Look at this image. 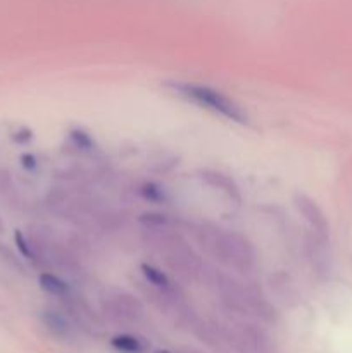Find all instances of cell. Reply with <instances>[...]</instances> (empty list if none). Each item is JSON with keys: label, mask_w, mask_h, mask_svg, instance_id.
Wrapping results in <instances>:
<instances>
[{"label": "cell", "mask_w": 352, "mask_h": 353, "mask_svg": "<svg viewBox=\"0 0 352 353\" xmlns=\"http://www.w3.org/2000/svg\"><path fill=\"white\" fill-rule=\"evenodd\" d=\"M169 90L175 95L182 97L186 102L195 103L216 116L224 117L237 124H248V116L240 103L235 102L228 95L216 88H211L207 85H199V83H186V81H169L166 83Z\"/></svg>", "instance_id": "3957f363"}, {"label": "cell", "mask_w": 352, "mask_h": 353, "mask_svg": "<svg viewBox=\"0 0 352 353\" xmlns=\"http://www.w3.org/2000/svg\"><path fill=\"white\" fill-rule=\"evenodd\" d=\"M140 192H141V195L145 196V199L152 200V202H162V200L166 199L164 192H162L159 186L152 185V183H147V185H144V188H141Z\"/></svg>", "instance_id": "7c38bea8"}, {"label": "cell", "mask_w": 352, "mask_h": 353, "mask_svg": "<svg viewBox=\"0 0 352 353\" xmlns=\"http://www.w3.org/2000/svg\"><path fill=\"white\" fill-rule=\"evenodd\" d=\"M190 230L200 248H204V252L219 264L226 265L240 274H247L254 269L255 250L248 238L242 233L223 230V228L209 223L193 224Z\"/></svg>", "instance_id": "7a4b0ae2"}, {"label": "cell", "mask_w": 352, "mask_h": 353, "mask_svg": "<svg viewBox=\"0 0 352 353\" xmlns=\"http://www.w3.org/2000/svg\"><path fill=\"white\" fill-rule=\"evenodd\" d=\"M102 305L109 316L116 317L119 321H128L133 323L144 316V307H141L140 300L135 299L133 295L126 292H119V290H110L104 295Z\"/></svg>", "instance_id": "5b68a950"}, {"label": "cell", "mask_w": 352, "mask_h": 353, "mask_svg": "<svg viewBox=\"0 0 352 353\" xmlns=\"http://www.w3.org/2000/svg\"><path fill=\"white\" fill-rule=\"evenodd\" d=\"M2 228H3V224H2V221H0V231H2Z\"/></svg>", "instance_id": "5bb4252c"}, {"label": "cell", "mask_w": 352, "mask_h": 353, "mask_svg": "<svg viewBox=\"0 0 352 353\" xmlns=\"http://www.w3.org/2000/svg\"><path fill=\"white\" fill-rule=\"evenodd\" d=\"M141 274H144L145 281L157 292V295L164 300H173L178 296V288H175L173 281L166 272L159 271L154 265H141Z\"/></svg>", "instance_id": "52a82bcc"}, {"label": "cell", "mask_w": 352, "mask_h": 353, "mask_svg": "<svg viewBox=\"0 0 352 353\" xmlns=\"http://www.w3.org/2000/svg\"><path fill=\"white\" fill-rule=\"evenodd\" d=\"M200 178H202L204 183H207L209 186L213 188L221 190L228 199H231L233 202H240L242 196L240 192H238V186L235 185V181L231 178H228L226 174L223 172H217V171H202L200 172Z\"/></svg>", "instance_id": "ba28073f"}, {"label": "cell", "mask_w": 352, "mask_h": 353, "mask_svg": "<svg viewBox=\"0 0 352 353\" xmlns=\"http://www.w3.org/2000/svg\"><path fill=\"white\" fill-rule=\"evenodd\" d=\"M38 281H40L41 290H45V292L54 296H66L69 292L68 283H64L61 278H57L55 274H50V272L41 274Z\"/></svg>", "instance_id": "9c48e42d"}, {"label": "cell", "mask_w": 352, "mask_h": 353, "mask_svg": "<svg viewBox=\"0 0 352 353\" xmlns=\"http://www.w3.org/2000/svg\"><path fill=\"white\" fill-rule=\"evenodd\" d=\"M43 323L48 330L52 331L54 334H68L69 326L66 323V319L62 316H59L57 312H45L43 314Z\"/></svg>", "instance_id": "8fae6325"}, {"label": "cell", "mask_w": 352, "mask_h": 353, "mask_svg": "<svg viewBox=\"0 0 352 353\" xmlns=\"http://www.w3.org/2000/svg\"><path fill=\"white\" fill-rule=\"evenodd\" d=\"M155 353H169V352H166V350H157Z\"/></svg>", "instance_id": "4fadbf2b"}, {"label": "cell", "mask_w": 352, "mask_h": 353, "mask_svg": "<svg viewBox=\"0 0 352 353\" xmlns=\"http://www.w3.org/2000/svg\"><path fill=\"white\" fill-rule=\"evenodd\" d=\"M211 279L214 281L216 292L219 293L223 302L226 303L230 309L242 314H248V316L262 317V319L271 317L273 310L271 307H269V303L266 302L264 296H262L257 290L252 288L251 285H245V283H242L238 278L224 274V272H216V274H213Z\"/></svg>", "instance_id": "277c9868"}, {"label": "cell", "mask_w": 352, "mask_h": 353, "mask_svg": "<svg viewBox=\"0 0 352 353\" xmlns=\"http://www.w3.org/2000/svg\"><path fill=\"white\" fill-rule=\"evenodd\" d=\"M141 224L145 226V245L169 271L182 279H200L206 274L199 255L178 231L173 230L164 216L147 214L141 217Z\"/></svg>", "instance_id": "6da1fadb"}, {"label": "cell", "mask_w": 352, "mask_h": 353, "mask_svg": "<svg viewBox=\"0 0 352 353\" xmlns=\"http://www.w3.org/2000/svg\"><path fill=\"white\" fill-rule=\"evenodd\" d=\"M113 347L116 350L123 353H141L144 352V345L138 338L130 336V334H119V336L113 338Z\"/></svg>", "instance_id": "30bf717a"}, {"label": "cell", "mask_w": 352, "mask_h": 353, "mask_svg": "<svg viewBox=\"0 0 352 353\" xmlns=\"http://www.w3.org/2000/svg\"><path fill=\"white\" fill-rule=\"evenodd\" d=\"M295 207L300 212V216H302L304 219L307 221V224L311 226L314 238H317V240L326 243L328 234H330V224H328L326 216H324L323 210L320 209V205L307 195H297Z\"/></svg>", "instance_id": "8992f818"}]
</instances>
